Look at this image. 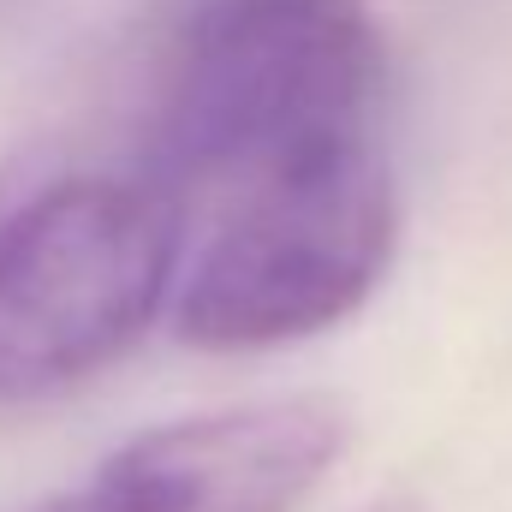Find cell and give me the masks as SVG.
<instances>
[{
	"label": "cell",
	"instance_id": "3957f363",
	"mask_svg": "<svg viewBox=\"0 0 512 512\" xmlns=\"http://www.w3.org/2000/svg\"><path fill=\"white\" fill-rule=\"evenodd\" d=\"M185 215L143 173H60L0 203V405L96 382L173 310Z\"/></svg>",
	"mask_w": 512,
	"mask_h": 512
},
{
	"label": "cell",
	"instance_id": "5b68a950",
	"mask_svg": "<svg viewBox=\"0 0 512 512\" xmlns=\"http://www.w3.org/2000/svg\"><path fill=\"white\" fill-rule=\"evenodd\" d=\"M30 512H102V501H96L90 483H78V489H66V495H48L42 507H30Z\"/></svg>",
	"mask_w": 512,
	"mask_h": 512
},
{
	"label": "cell",
	"instance_id": "6da1fadb",
	"mask_svg": "<svg viewBox=\"0 0 512 512\" xmlns=\"http://www.w3.org/2000/svg\"><path fill=\"white\" fill-rule=\"evenodd\" d=\"M382 102L387 48L364 0H209L167 60L149 173L185 209L382 137Z\"/></svg>",
	"mask_w": 512,
	"mask_h": 512
},
{
	"label": "cell",
	"instance_id": "8992f818",
	"mask_svg": "<svg viewBox=\"0 0 512 512\" xmlns=\"http://www.w3.org/2000/svg\"><path fill=\"white\" fill-rule=\"evenodd\" d=\"M358 512H429V507H417L411 495H382V501H364Z\"/></svg>",
	"mask_w": 512,
	"mask_h": 512
},
{
	"label": "cell",
	"instance_id": "277c9868",
	"mask_svg": "<svg viewBox=\"0 0 512 512\" xmlns=\"http://www.w3.org/2000/svg\"><path fill=\"white\" fill-rule=\"evenodd\" d=\"M352 417L328 393L245 399L120 441L90 489L102 512H292L346 453Z\"/></svg>",
	"mask_w": 512,
	"mask_h": 512
},
{
	"label": "cell",
	"instance_id": "7a4b0ae2",
	"mask_svg": "<svg viewBox=\"0 0 512 512\" xmlns=\"http://www.w3.org/2000/svg\"><path fill=\"white\" fill-rule=\"evenodd\" d=\"M185 215L173 328L203 352H268L370 304L399 245V185L382 137L239 179Z\"/></svg>",
	"mask_w": 512,
	"mask_h": 512
}]
</instances>
